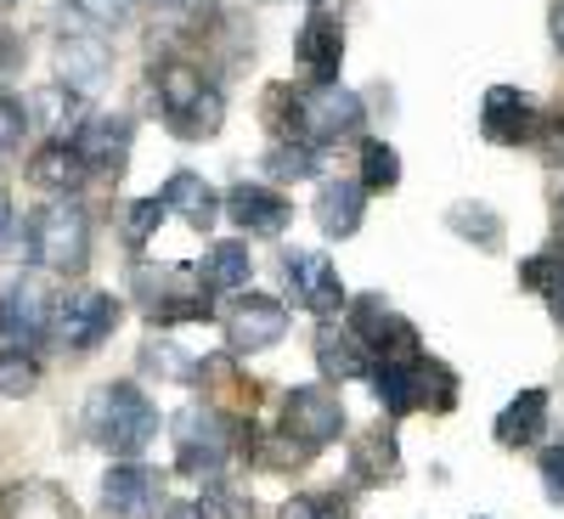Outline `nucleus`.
Here are the masks:
<instances>
[{
    "label": "nucleus",
    "mask_w": 564,
    "mask_h": 519,
    "mask_svg": "<svg viewBox=\"0 0 564 519\" xmlns=\"http://www.w3.org/2000/svg\"><path fill=\"white\" fill-rule=\"evenodd\" d=\"M85 423H90V441H97V446L130 457L141 446H153L159 407L141 396L135 385H102L97 396H90V407H85Z\"/></svg>",
    "instance_id": "f257e3e1"
},
{
    "label": "nucleus",
    "mask_w": 564,
    "mask_h": 519,
    "mask_svg": "<svg viewBox=\"0 0 564 519\" xmlns=\"http://www.w3.org/2000/svg\"><path fill=\"white\" fill-rule=\"evenodd\" d=\"M159 108H164L170 130H175V136H186V141L215 136V130H220V119H226L220 90H215L193 63H181V57L159 63Z\"/></svg>",
    "instance_id": "f03ea898"
},
{
    "label": "nucleus",
    "mask_w": 564,
    "mask_h": 519,
    "mask_svg": "<svg viewBox=\"0 0 564 519\" xmlns=\"http://www.w3.org/2000/svg\"><path fill=\"white\" fill-rule=\"evenodd\" d=\"M29 260L40 271H85L90 260V215L74 204V198H57V204H45L29 215Z\"/></svg>",
    "instance_id": "7ed1b4c3"
},
{
    "label": "nucleus",
    "mask_w": 564,
    "mask_h": 519,
    "mask_svg": "<svg viewBox=\"0 0 564 519\" xmlns=\"http://www.w3.org/2000/svg\"><path fill=\"white\" fill-rule=\"evenodd\" d=\"M294 130L289 141H305V148H334V141L361 130V97L345 85H316L305 97H294Z\"/></svg>",
    "instance_id": "20e7f679"
},
{
    "label": "nucleus",
    "mask_w": 564,
    "mask_h": 519,
    "mask_svg": "<svg viewBox=\"0 0 564 519\" xmlns=\"http://www.w3.org/2000/svg\"><path fill=\"white\" fill-rule=\"evenodd\" d=\"M141 305H148L153 322H193L209 316V282L193 266H170V271H141Z\"/></svg>",
    "instance_id": "39448f33"
},
{
    "label": "nucleus",
    "mask_w": 564,
    "mask_h": 519,
    "mask_svg": "<svg viewBox=\"0 0 564 519\" xmlns=\"http://www.w3.org/2000/svg\"><path fill=\"white\" fill-rule=\"evenodd\" d=\"M339 430H345V407H339L334 390H316V385L289 390V401H282V435L294 446L316 452L327 441H339Z\"/></svg>",
    "instance_id": "423d86ee"
},
{
    "label": "nucleus",
    "mask_w": 564,
    "mask_h": 519,
    "mask_svg": "<svg viewBox=\"0 0 564 519\" xmlns=\"http://www.w3.org/2000/svg\"><path fill=\"white\" fill-rule=\"evenodd\" d=\"M52 327H57V339H63L68 350H97L113 327H119V300H113L108 289H74V294L57 305Z\"/></svg>",
    "instance_id": "0eeeda50"
},
{
    "label": "nucleus",
    "mask_w": 564,
    "mask_h": 519,
    "mask_svg": "<svg viewBox=\"0 0 564 519\" xmlns=\"http://www.w3.org/2000/svg\"><path fill=\"white\" fill-rule=\"evenodd\" d=\"M220 322H226V345L238 356H254V350H265V345H276L282 334H289V311H282L276 300H265V294H238Z\"/></svg>",
    "instance_id": "6e6552de"
},
{
    "label": "nucleus",
    "mask_w": 564,
    "mask_h": 519,
    "mask_svg": "<svg viewBox=\"0 0 564 519\" xmlns=\"http://www.w3.org/2000/svg\"><path fill=\"white\" fill-rule=\"evenodd\" d=\"M350 334L367 345V356L372 361H401V356H417V334L412 327L379 300V294H367V300H356V311H350Z\"/></svg>",
    "instance_id": "1a4fd4ad"
},
{
    "label": "nucleus",
    "mask_w": 564,
    "mask_h": 519,
    "mask_svg": "<svg viewBox=\"0 0 564 519\" xmlns=\"http://www.w3.org/2000/svg\"><path fill=\"white\" fill-rule=\"evenodd\" d=\"M282 271H289V289H294V300H300L305 311H316V316H339V305H345V282H339V271H334V260H327V255H316V249H294L289 260H282Z\"/></svg>",
    "instance_id": "9d476101"
},
{
    "label": "nucleus",
    "mask_w": 564,
    "mask_h": 519,
    "mask_svg": "<svg viewBox=\"0 0 564 519\" xmlns=\"http://www.w3.org/2000/svg\"><path fill=\"white\" fill-rule=\"evenodd\" d=\"M52 316H57V305H52V294H45L34 277H18L12 289H0V334L7 339H18V345L45 339Z\"/></svg>",
    "instance_id": "9b49d317"
},
{
    "label": "nucleus",
    "mask_w": 564,
    "mask_h": 519,
    "mask_svg": "<svg viewBox=\"0 0 564 519\" xmlns=\"http://www.w3.org/2000/svg\"><path fill=\"white\" fill-rule=\"evenodd\" d=\"M175 446H181V475H215L231 452V430L215 412H186L175 423Z\"/></svg>",
    "instance_id": "f8f14e48"
},
{
    "label": "nucleus",
    "mask_w": 564,
    "mask_h": 519,
    "mask_svg": "<svg viewBox=\"0 0 564 519\" xmlns=\"http://www.w3.org/2000/svg\"><path fill=\"white\" fill-rule=\"evenodd\" d=\"M164 502V486L153 468H141V463H119L102 475V508L108 519H148L153 508Z\"/></svg>",
    "instance_id": "ddd939ff"
},
{
    "label": "nucleus",
    "mask_w": 564,
    "mask_h": 519,
    "mask_svg": "<svg viewBox=\"0 0 564 519\" xmlns=\"http://www.w3.org/2000/svg\"><path fill=\"white\" fill-rule=\"evenodd\" d=\"M226 215L238 220L249 238H282V226L294 220V204L282 193H271V186H260V181H243L226 193Z\"/></svg>",
    "instance_id": "4468645a"
},
{
    "label": "nucleus",
    "mask_w": 564,
    "mask_h": 519,
    "mask_svg": "<svg viewBox=\"0 0 564 519\" xmlns=\"http://www.w3.org/2000/svg\"><path fill=\"white\" fill-rule=\"evenodd\" d=\"M68 141L79 148V159L90 164V175H119L124 170V153H130V119H113V113L79 119V130Z\"/></svg>",
    "instance_id": "2eb2a0df"
},
{
    "label": "nucleus",
    "mask_w": 564,
    "mask_h": 519,
    "mask_svg": "<svg viewBox=\"0 0 564 519\" xmlns=\"http://www.w3.org/2000/svg\"><path fill=\"white\" fill-rule=\"evenodd\" d=\"M480 130H486V141H497V148H513V141H531L536 113L513 85H491L486 102H480Z\"/></svg>",
    "instance_id": "dca6fc26"
},
{
    "label": "nucleus",
    "mask_w": 564,
    "mask_h": 519,
    "mask_svg": "<svg viewBox=\"0 0 564 519\" xmlns=\"http://www.w3.org/2000/svg\"><path fill=\"white\" fill-rule=\"evenodd\" d=\"M294 57H300V68H305L316 85H334V79H339V57H345V34H339V23L316 12V18L300 29Z\"/></svg>",
    "instance_id": "f3484780"
},
{
    "label": "nucleus",
    "mask_w": 564,
    "mask_h": 519,
    "mask_svg": "<svg viewBox=\"0 0 564 519\" xmlns=\"http://www.w3.org/2000/svg\"><path fill=\"white\" fill-rule=\"evenodd\" d=\"M29 181L34 186H45V193H79V186L90 181V164L79 159V148L74 141H45V148L29 159Z\"/></svg>",
    "instance_id": "a211bd4d"
},
{
    "label": "nucleus",
    "mask_w": 564,
    "mask_h": 519,
    "mask_svg": "<svg viewBox=\"0 0 564 519\" xmlns=\"http://www.w3.org/2000/svg\"><path fill=\"white\" fill-rule=\"evenodd\" d=\"M57 68H63V79H68V90H97L102 79H108V68H113V57H108V45H97L90 34H68L63 45H57Z\"/></svg>",
    "instance_id": "6ab92c4d"
},
{
    "label": "nucleus",
    "mask_w": 564,
    "mask_h": 519,
    "mask_svg": "<svg viewBox=\"0 0 564 519\" xmlns=\"http://www.w3.org/2000/svg\"><path fill=\"white\" fill-rule=\"evenodd\" d=\"M361 209H367V186L361 181H327L316 193V220L327 238H350L361 226Z\"/></svg>",
    "instance_id": "aec40b11"
},
{
    "label": "nucleus",
    "mask_w": 564,
    "mask_h": 519,
    "mask_svg": "<svg viewBox=\"0 0 564 519\" xmlns=\"http://www.w3.org/2000/svg\"><path fill=\"white\" fill-rule=\"evenodd\" d=\"M542 430H547V390H525L497 412V441L502 446H536Z\"/></svg>",
    "instance_id": "412c9836"
},
{
    "label": "nucleus",
    "mask_w": 564,
    "mask_h": 519,
    "mask_svg": "<svg viewBox=\"0 0 564 519\" xmlns=\"http://www.w3.org/2000/svg\"><path fill=\"white\" fill-rule=\"evenodd\" d=\"M316 367L327 372V379H367L372 372V356H367V345L350 334H339V327H322L316 334Z\"/></svg>",
    "instance_id": "4be33fe9"
},
{
    "label": "nucleus",
    "mask_w": 564,
    "mask_h": 519,
    "mask_svg": "<svg viewBox=\"0 0 564 519\" xmlns=\"http://www.w3.org/2000/svg\"><path fill=\"white\" fill-rule=\"evenodd\" d=\"M164 209H175L186 226H209L215 220V209H220V198H215V186L204 181V175H193V170H175L170 175V186H164Z\"/></svg>",
    "instance_id": "5701e85b"
},
{
    "label": "nucleus",
    "mask_w": 564,
    "mask_h": 519,
    "mask_svg": "<svg viewBox=\"0 0 564 519\" xmlns=\"http://www.w3.org/2000/svg\"><path fill=\"white\" fill-rule=\"evenodd\" d=\"M249 244H215L209 260H204V282H209V294H243L249 289Z\"/></svg>",
    "instance_id": "b1692460"
},
{
    "label": "nucleus",
    "mask_w": 564,
    "mask_h": 519,
    "mask_svg": "<svg viewBox=\"0 0 564 519\" xmlns=\"http://www.w3.org/2000/svg\"><path fill=\"white\" fill-rule=\"evenodd\" d=\"M34 385H40V361H34L23 345L0 350V401H23Z\"/></svg>",
    "instance_id": "393cba45"
},
{
    "label": "nucleus",
    "mask_w": 564,
    "mask_h": 519,
    "mask_svg": "<svg viewBox=\"0 0 564 519\" xmlns=\"http://www.w3.org/2000/svg\"><path fill=\"white\" fill-rule=\"evenodd\" d=\"M401 181V159L390 141H361V186L367 193H390Z\"/></svg>",
    "instance_id": "a878e982"
},
{
    "label": "nucleus",
    "mask_w": 564,
    "mask_h": 519,
    "mask_svg": "<svg viewBox=\"0 0 564 519\" xmlns=\"http://www.w3.org/2000/svg\"><path fill=\"white\" fill-rule=\"evenodd\" d=\"M446 220L457 226V238H480V249H497V244H502L497 215H491L486 204H452V215H446Z\"/></svg>",
    "instance_id": "bb28decb"
},
{
    "label": "nucleus",
    "mask_w": 564,
    "mask_h": 519,
    "mask_svg": "<svg viewBox=\"0 0 564 519\" xmlns=\"http://www.w3.org/2000/svg\"><path fill=\"white\" fill-rule=\"evenodd\" d=\"M356 468H361V480H390L395 475V441L390 435H367L361 452H356Z\"/></svg>",
    "instance_id": "cd10ccee"
},
{
    "label": "nucleus",
    "mask_w": 564,
    "mask_h": 519,
    "mask_svg": "<svg viewBox=\"0 0 564 519\" xmlns=\"http://www.w3.org/2000/svg\"><path fill=\"white\" fill-rule=\"evenodd\" d=\"M276 519H345V502L339 497H289V502H282V513Z\"/></svg>",
    "instance_id": "c85d7f7f"
},
{
    "label": "nucleus",
    "mask_w": 564,
    "mask_h": 519,
    "mask_svg": "<svg viewBox=\"0 0 564 519\" xmlns=\"http://www.w3.org/2000/svg\"><path fill=\"white\" fill-rule=\"evenodd\" d=\"M159 220H164V198H141V204H130V226H124V238H130V244H148L153 231H159Z\"/></svg>",
    "instance_id": "c756f323"
},
{
    "label": "nucleus",
    "mask_w": 564,
    "mask_h": 519,
    "mask_svg": "<svg viewBox=\"0 0 564 519\" xmlns=\"http://www.w3.org/2000/svg\"><path fill=\"white\" fill-rule=\"evenodd\" d=\"M130 7H135V0H74V12H79V18H90V23H102V29L124 23V18H130Z\"/></svg>",
    "instance_id": "7c9ffc66"
},
{
    "label": "nucleus",
    "mask_w": 564,
    "mask_h": 519,
    "mask_svg": "<svg viewBox=\"0 0 564 519\" xmlns=\"http://www.w3.org/2000/svg\"><path fill=\"white\" fill-rule=\"evenodd\" d=\"M23 130H29V113H23V102H12L7 90H0V148H18V141H23Z\"/></svg>",
    "instance_id": "2f4dec72"
},
{
    "label": "nucleus",
    "mask_w": 564,
    "mask_h": 519,
    "mask_svg": "<svg viewBox=\"0 0 564 519\" xmlns=\"http://www.w3.org/2000/svg\"><path fill=\"white\" fill-rule=\"evenodd\" d=\"M536 468H542V486H547V497H553V502H564V446H547Z\"/></svg>",
    "instance_id": "473e14b6"
},
{
    "label": "nucleus",
    "mask_w": 564,
    "mask_h": 519,
    "mask_svg": "<svg viewBox=\"0 0 564 519\" xmlns=\"http://www.w3.org/2000/svg\"><path fill=\"white\" fill-rule=\"evenodd\" d=\"M18 68H23V40H18L7 23H0V79L18 74Z\"/></svg>",
    "instance_id": "72a5a7b5"
},
{
    "label": "nucleus",
    "mask_w": 564,
    "mask_h": 519,
    "mask_svg": "<svg viewBox=\"0 0 564 519\" xmlns=\"http://www.w3.org/2000/svg\"><path fill=\"white\" fill-rule=\"evenodd\" d=\"M311 164H316L311 148H282V153H271V170H294V175H300V170H311Z\"/></svg>",
    "instance_id": "f704fd0d"
},
{
    "label": "nucleus",
    "mask_w": 564,
    "mask_h": 519,
    "mask_svg": "<svg viewBox=\"0 0 564 519\" xmlns=\"http://www.w3.org/2000/svg\"><path fill=\"white\" fill-rule=\"evenodd\" d=\"M159 519H215V508L209 502H170Z\"/></svg>",
    "instance_id": "c9c22d12"
},
{
    "label": "nucleus",
    "mask_w": 564,
    "mask_h": 519,
    "mask_svg": "<svg viewBox=\"0 0 564 519\" xmlns=\"http://www.w3.org/2000/svg\"><path fill=\"white\" fill-rule=\"evenodd\" d=\"M547 23H553V45H558V57H564V0H553V18Z\"/></svg>",
    "instance_id": "e433bc0d"
},
{
    "label": "nucleus",
    "mask_w": 564,
    "mask_h": 519,
    "mask_svg": "<svg viewBox=\"0 0 564 519\" xmlns=\"http://www.w3.org/2000/svg\"><path fill=\"white\" fill-rule=\"evenodd\" d=\"M7 226H12V198L0 193V238H7Z\"/></svg>",
    "instance_id": "4c0bfd02"
},
{
    "label": "nucleus",
    "mask_w": 564,
    "mask_h": 519,
    "mask_svg": "<svg viewBox=\"0 0 564 519\" xmlns=\"http://www.w3.org/2000/svg\"><path fill=\"white\" fill-rule=\"evenodd\" d=\"M547 300H553V311H558V322H564V282H558V289H553Z\"/></svg>",
    "instance_id": "58836bf2"
},
{
    "label": "nucleus",
    "mask_w": 564,
    "mask_h": 519,
    "mask_svg": "<svg viewBox=\"0 0 564 519\" xmlns=\"http://www.w3.org/2000/svg\"><path fill=\"white\" fill-rule=\"evenodd\" d=\"M7 7H18V0H0V12H7Z\"/></svg>",
    "instance_id": "ea45409f"
}]
</instances>
